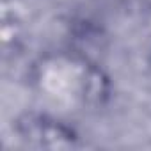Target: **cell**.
I'll return each instance as SVG.
<instances>
[{"label": "cell", "mask_w": 151, "mask_h": 151, "mask_svg": "<svg viewBox=\"0 0 151 151\" xmlns=\"http://www.w3.org/2000/svg\"><path fill=\"white\" fill-rule=\"evenodd\" d=\"M18 132L25 140L43 147H68L77 140L75 132L62 121L41 114H27L20 119Z\"/></svg>", "instance_id": "1"}, {"label": "cell", "mask_w": 151, "mask_h": 151, "mask_svg": "<svg viewBox=\"0 0 151 151\" xmlns=\"http://www.w3.org/2000/svg\"><path fill=\"white\" fill-rule=\"evenodd\" d=\"M149 60H151V55H149Z\"/></svg>", "instance_id": "2"}]
</instances>
